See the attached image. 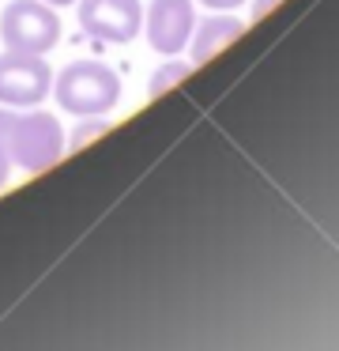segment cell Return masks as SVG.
<instances>
[{"mask_svg": "<svg viewBox=\"0 0 339 351\" xmlns=\"http://www.w3.org/2000/svg\"><path fill=\"white\" fill-rule=\"evenodd\" d=\"M110 129V121H105V114H95V117H79V125L72 129V136L64 140V147H83L87 140H95V136H102V132Z\"/></svg>", "mask_w": 339, "mask_h": 351, "instance_id": "9c48e42d", "label": "cell"}, {"mask_svg": "<svg viewBox=\"0 0 339 351\" xmlns=\"http://www.w3.org/2000/svg\"><path fill=\"white\" fill-rule=\"evenodd\" d=\"M0 140L8 147L12 167H23L27 174H42L64 155V129L53 114L30 106L15 114L12 106H0Z\"/></svg>", "mask_w": 339, "mask_h": 351, "instance_id": "6da1fadb", "label": "cell"}, {"mask_svg": "<svg viewBox=\"0 0 339 351\" xmlns=\"http://www.w3.org/2000/svg\"><path fill=\"white\" fill-rule=\"evenodd\" d=\"M241 34H245V23L234 16H203L200 23L192 27V38H188V53H192V61H211V57L218 53V49H226L230 42H238Z\"/></svg>", "mask_w": 339, "mask_h": 351, "instance_id": "52a82bcc", "label": "cell"}, {"mask_svg": "<svg viewBox=\"0 0 339 351\" xmlns=\"http://www.w3.org/2000/svg\"><path fill=\"white\" fill-rule=\"evenodd\" d=\"M53 91V69L42 53H19L4 49L0 53V106L30 110Z\"/></svg>", "mask_w": 339, "mask_h": 351, "instance_id": "277c9868", "label": "cell"}, {"mask_svg": "<svg viewBox=\"0 0 339 351\" xmlns=\"http://www.w3.org/2000/svg\"><path fill=\"white\" fill-rule=\"evenodd\" d=\"M8 174H12V159H8V147H4V140H0V189L8 185Z\"/></svg>", "mask_w": 339, "mask_h": 351, "instance_id": "30bf717a", "label": "cell"}, {"mask_svg": "<svg viewBox=\"0 0 339 351\" xmlns=\"http://www.w3.org/2000/svg\"><path fill=\"white\" fill-rule=\"evenodd\" d=\"M0 42L19 53H49L60 42V16L45 0H12L0 12Z\"/></svg>", "mask_w": 339, "mask_h": 351, "instance_id": "3957f363", "label": "cell"}, {"mask_svg": "<svg viewBox=\"0 0 339 351\" xmlns=\"http://www.w3.org/2000/svg\"><path fill=\"white\" fill-rule=\"evenodd\" d=\"M188 72H192V64H188V61H177V57H173V61H166L162 69H158L155 76H151L147 91H151V95H162L166 87H170V84H177V80H185Z\"/></svg>", "mask_w": 339, "mask_h": 351, "instance_id": "ba28073f", "label": "cell"}, {"mask_svg": "<svg viewBox=\"0 0 339 351\" xmlns=\"http://www.w3.org/2000/svg\"><path fill=\"white\" fill-rule=\"evenodd\" d=\"M203 8H215V12H230V8H241L245 0H200Z\"/></svg>", "mask_w": 339, "mask_h": 351, "instance_id": "8fae6325", "label": "cell"}, {"mask_svg": "<svg viewBox=\"0 0 339 351\" xmlns=\"http://www.w3.org/2000/svg\"><path fill=\"white\" fill-rule=\"evenodd\" d=\"M196 27V8L192 0H151L143 12V34L147 46L166 57H177L188 46Z\"/></svg>", "mask_w": 339, "mask_h": 351, "instance_id": "8992f818", "label": "cell"}, {"mask_svg": "<svg viewBox=\"0 0 339 351\" xmlns=\"http://www.w3.org/2000/svg\"><path fill=\"white\" fill-rule=\"evenodd\" d=\"M271 4H275V0H253V19H260L264 12L271 8Z\"/></svg>", "mask_w": 339, "mask_h": 351, "instance_id": "7c38bea8", "label": "cell"}, {"mask_svg": "<svg viewBox=\"0 0 339 351\" xmlns=\"http://www.w3.org/2000/svg\"><path fill=\"white\" fill-rule=\"evenodd\" d=\"M45 4H53V8H68V4H75V0H45Z\"/></svg>", "mask_w": 339, "mask_h": 351, "instance_id": "4fadbf2b", "label": "cell"}, {"mask_svg": "<svg viewBox=\"0 0 339 351\" xmlns=\"http://www.w3.org/2000/svg\"><path fill=\"white\" fill-rule=\"evenodd\" d=\"M79 8V31L87 38L125 46L143 31V4L140 0H75Z\"/></svg>", "mask_w": 339, "mask_h": 351, "instance_id": "5b68a950", "label": "cell"}, {"mask_svg": "<svg viewBox=\"0 0 339 351\" xmlns=\"http://www.w3.org/2000/svg\"><path fill=\"white\" fill-rule=\"evenodd\" d=\"M53 99L75 117L110 114L121 99V76L102 61H72L53 76Z\"/></svg>", "mask_w": 339, "mask_h": 351, "instance_id": "7a4b0ae2", "label": "cell"}]
</instances>
